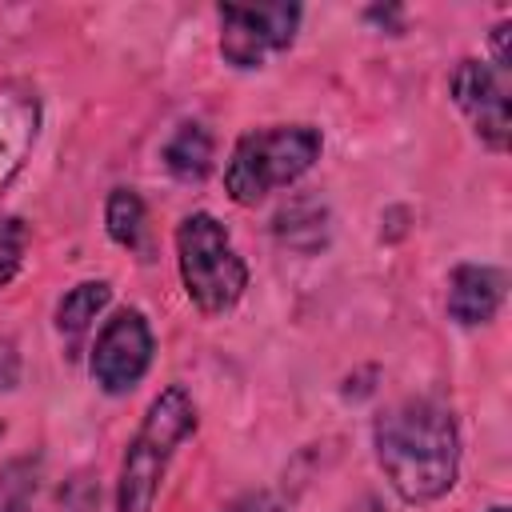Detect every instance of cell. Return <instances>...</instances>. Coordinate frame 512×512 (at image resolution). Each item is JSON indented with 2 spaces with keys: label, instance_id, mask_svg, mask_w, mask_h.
I'll list each match as a JSON object with an SVG mask.
<instances>
[{
  "label": "cell",
  "instance_id": "obj_1",
  "mask_svg": "<svg viewBox=\"0 0 512 512\" xmlns=\"http://www.w3.org/2000/svg\"><path fill=\"white\" fill-rule=\"evenodd\" d=\"M376 464L404 504H432L452 492L460 472V428L444 400L408 396L372 424Z\"/></svg>",
  "mask_w": 512,
  "mask_h": 512
},
{
  "label": "cell",
  "instance_id": "obj_2",
  "mask_svg": "<svg viewBox=\"0 0 512 512\" xmlns=\"http://www.w3.org/2000/svg\"><path fill=\"white\" fill-rule=\"evenodd\" d=\"M192 432H196V404L180 384H168L148 404L144 424L136 428L124 452L120 480H116V512H152L168 460Z\"/></svg>",
  "mask_w": 512,
  "mask_h": 512
},
{
  "label": "cell",
  "instance_id": "obj_3",
  "mask_svg": "<svg viewBox=\"0 0 512 512\" xmlns=\"http://www.w3.org/2000/svg\"><path fill=\"white\" fill-rule=\"evenodd\" d=\"M320 144V128L312 124H272L240 136L224 168L228 196L244 208L260 204L268 192L300 180L316 164Z\"/></svg>",
  "mask_w": 512,
  "mask_h": 512
},
{
  "label": "cell",
  "instance_id": "obj_4",
  "mask_svg": "<svg viewBox=\"0 0 512 512\" xmlns=\"http://www.w3.org/2000/svg\"><path fill=\"white\" fill-rule=\"evenodd\" d=\"M176 264H180V280H184L188 300L204 316L228 312L248 288V268H244L240 252L232 248L224 224L212 212H192L180 220Z\"/></svg>",
  "mask_w": 512,
  "mask_h": 512
},
{
  "label": "cell",
  "instance_id": "obj_5",
  "mask_svg": "<svg viewBox=\"0 0 512 512\" xmlns=\"http://www.w3.org/2000/svg\"><path fill=\"white\" fill-rule=\"evenodd\" d=\"M300 4H220V56L232 68H260L296 40Z\"/></svg>",
  "mask_w": 512,
  "mask_h": 512
},
{
  "label": "cell",
  "instance_id": "obj_6",
  "mask_svg": "<svg viewBox=\"0 0 512 512\" xmlns=\"http://www.w3.org/2000/svg\"><path fill=\"white\" fill-rule=\"evenodd\" d=\"M148 364H152V328L144 312L120 308L92 344V360H88L92 380L108 396H124L144 380Z\"/></svg>",
  "mask_w": 512,
  "mask_h": 512
},
{
  "label": "cell",
  "instance_id": "obj_7",
  "mask_svg": "<svg viewBox=\"0 0 512 512\" xmlns=\"http://www.w3.org/2000/svg\"><path fill=\"white\" fill-rule=\"evenodd\" d=\"M508 88H512L508 68L488 64V60H460L448 80L456 108L468 116L472 132L492 152L508 148Z\"/></svg>",
  "mask_w": 512,
  "mask_h": 512
},
{
  "label": "cell",
  "instance_id": "obj_8",
  "mask_svg": "<svg viewBox=\"0 0 512 512\" xmlns=\"http://www.w3.org/2000/svg\"><path fill=\"white\" fill-rule=\"evenodd\" d=\"M40 132V96L24 80L0 84V192L24 168Z\"/></svg>",
  "mask_w": 512,
  "mask_h": 512
},
{
  "label": "cell",
  "instance_id": "obj_9",
  "mask_svg": "<svg viewBox=\"0 0 512 512\" xmlns=\"http://www.w3.org/2000/svg\"><path fill=\"white\" fill-rule=\"evenodd\" d=\"M504 300V272L488 264H460L448 276V316L464 328L488 324Z\"/></svg>",
  "mask_w": 512,
  "mask_h": 512
},
{
  "label": "cell",
  "instance_id": "obj_10",
  "mask_svg": "<svg viewBox=\"0 0 512 512\" xmlns=\"http://www.w3.org/2000/svg\"><path fill=\"white\" fill-rule=\"evenodd\" d=\"M164 168L176 176V180H188V184H196V180H204L208 176V168H212V136H208V128L204 124H180L176 132H172V140L164 144Z\"/></svg>",
  "mask_w": 512,
  "mask_h": 512
},
{
  "label": "cell",
  "instance_id": "obj_11",
  "mask_svg": "<svg viewBox=\"0 0 512 512\" xmlns=\"http://www.w3.org/2000/svg\"><path fill=\"white\" fill-rule=\"evenodd\" d=\"M276 236L288 244V248H300V252H312L328 240V212L320 200L312 196H300L292 200L288 208L276 212Z\"/></svg>",
  "mask_w": 512,
  "mask_h": 512
},
{
  "label": "cell",
  "instance_id": "obj_12",
  "mask_svg": "<svg viewBox=\"0 0 512 512\" xmlns=\"http://www.w3.org/2000/svg\"><path fill=\"white\" fill-rule=\"evenodd\" d=\"M108 296H112L108 280H84V284H76V288L56 304V328H60V336H68V344H76V340L88 332V324L104 312Z\"/></svg>",
  "mask_w": 512,
  "mask_h": 512
},
{
  "label": "cell",
  "instance_id": "obj_13",
  "mask_svg": "<svg viewBox=\"0 0 512 512\" xmlns=\"http://www.w3.org/2000/svg\"><path fill=\"white\" fill-rule=\"evenodd\" d=\"M104 224H108V236L120 244V248H140L144 244V200L132 192V188H112L108 204H104Z\"/></svg>",
  "mask_w": 512,
  "mask_h": 512
},
{
  "label": "cell",
  "instance_id": "obj_14",
  "mask_svg": "<svg viewBox=\"0 0 512 512\" xmlns=\"http://www.w3.org/2000/svg\"><path fill=\"white\" fill-rule=\"evenodd\" d=\"M36 460L20 456L0 464V512H32V496H36Z\"/></svg>",
  "mask_w": 512,
  "mask_h": 512
},
{
  "label": "cell",
  "instance_id": "obj_15",
  "mask_svg": "<svg viewBox=\"0 0 512 512\" xmlns=\"http://www.w3.org/2000/svg\"><path fill=\"white\" fill-rule=\"evenodd\" d=\"M24 248H28V228H24V220H16V216L0 220V288L16 280V272H20V264H24Z\"/></svg>",
  "mask_w": 512,
  "mask_h": 512
},
{
  "label": "cell",
  "instance_id": "obj_16",
  "mask_svg": "<svg viewBox=\"0 0 512 512\" xmlns=\"http://www.w3.org/2000/svg\"><path fill=\"white\" fill-rule=\"evenodd\" d=\"M16 380H20V352L8 336H0V392L16 388Z\"/></svg>",
  "mask_w": 512,
  "mask_h": 512
},
{
  "label": "cell",
  "instance_id": "obj_17",
  "mask_svg": "<svg viewBox=\"0 0 512 512\" xmlns=\"http://www.w3.org/2000/svg\"><path fill=\"white\" fill-rule=\"evenodd\" d=\"M224 512H276V504H272V496H264V492H248V496L232 500Z\"/></svg>",
  "mask_w": 512,
  "mask_h": 512
},
{
  "label": "cell",
  "instance_id": "obj_18",
  "mask_svg": "<svg viewBox=\"0 0 512 512\" xmlns=\"http://www.w3.org/2000/svg\"><path fill=\"white\" fill-rule=\"evenodd\" d=\"M488 512H508V508H504V504H496V508H488Z\"/></svg>",
  "mask_w": 512,
  "mask_h": 512
}]
</instances>
